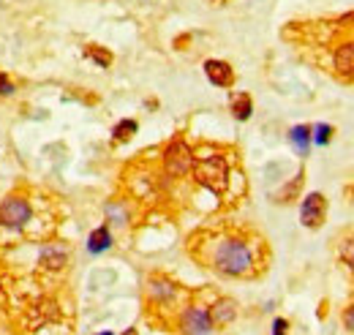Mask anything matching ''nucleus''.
<instances>
[{
    "label": "nucleus",
    "instance_id": "1",
    "mask_svg": "<svg viewBox=\"0 0 354 335\" xmlns=\"http://www.w3.org/2000/svg\"><path fill=\"white\" fill-rule=\"evenodd\" d=\"M188 253L221 278H257L267 267L265 237L234 226L199 229L188 240Z\"/></svg>",
    "mask_w": 354,
    "mask_h": 335
},
{
    "label": "nucleus",
    "instance_id": "2",
    "mask_svg": "<svg viewBox=\"0 0 354 335\" xmlns=\"http://www.w3.org/2000/svg\"><path fill=\"white\" fill-rule=\"evenodd\" d=\"M289 28L300 30L303 46L327 52V71L338 82H354V11L310 22H289Z\"/></svg>",
    "mask_w": 354,
    "mask_h": 335
},
{
    "label": "nucleus",
    "instance_id": "21",
    "mask_svg": "<svg viewBox=\"0 0 354 335\" xmlns=\"http://www.w3.org/2000/svg\"><path fill=\"white\" fill-rule=\"evenodd\" d=\"M14 90H17V87H14V82L8 80V74L0 71V96H14Z\"/></svg>",
    "mask_w": 354,
    "mask_h": 335
},
{
    "label": "nucleus",
    "instance_id": "17",
    "mask_svg": "<svg viewBox=\"0 0 354 335\" xmlns=\"http://www.w3.org/2000/svg\"><path fill=\"white\" fill-rule=\"evenodd\" d=\"M338 262L354 273V235H346L341 243H338Z\"/></svg>",
    "mask_w": 354,
    "mask_h": 335
},
{
    "label": "nucleus",
    "instance_id": "24",
    "mask_svg": "<svg viewBox=\"0 0 354 335\" xmlns=\"http://www.w3.org/2000/svg\"><path fill=\"white\" fill-rule=\"evenodd\" d=\"M98 335H115L112 330H104V333H98Z\"/></svg>",
    "mask_w": 354,
    "mask_h": 335
},
{
    "label": "nucleus",
    "instance_id": "6",
    "mask_svg": "<svg viewBox=\"0 0 354 335\" xmlns=\"http://www.w3.org/2000/svg\"><path fill=\"white\" fill-rule=\"evenodd\" d=\"M177 330L180 335H213V319L205 308L199 305H185L177 316Z\"/></svg>",
    "mask_w": 354,
    "mask_h": 335
},
{
    "label": "nucleus",
    "instance_id": "20",
    "mask_svg": "<svg viewBox=\"0 0 354 335\" xmlns=\"http://www.w3.org/2000/svg\"><path fill=\"white\" fill-rule=\"evenodd\" d=\"M333 131H335V128L330 126V123H319L316 128H310V142H316V145H330Z\"/></svg>",
    "mask_w": 354,
    "mask_h": 335
},
{
    "label": "nucleus",
    "instance_id": "5",
    "mask_svg": "<svg viewBox=\"0 0 354 335\" xmlns=\"http://www.w3.org/2000/svg\"><path fill=\"white\" fill-rule=\"evenodd\" d=\"M30 218H33V205L25 197L14 194V197H6L0 202V226L3 229L19 232V229H25L30 224Z\"/></svg>",
    "mask_w": 354,
    "mask_h": 335
},
{
    "label": "nucleus",
    "instance_id": "11",
    "mask_svg": "<svg viewBox=\"0 0 354 335\" xmlns=\"http://www.w3.org/2000/svg\"><path fill=\"white\" fill-rule=\"evenodd\" d=\"M39 264L49 270V273H60L66 264H68V248L60 246V243H52V246H44L41 248V256H39Z\"/></svg>",
    "mask_w": 354,
    "mask_h": 335
},
{
    "label": "nucleus",
    "instance_id": "13",
    "mask_svg": "<svg viewBox=\"0 0 354 335\" xmlns=\"http://www.w3.org/2000/svg\"><path fill=\"white\" fill-rule=\"evenodd\" d=\"M229 109H232V118H234V120L245 123V120H251V115H254V98H251L248 93H237V96L232 98Z\"/></svg>",
    "mask_w": 354,
    "mask_h": 335
},
{
    "label": "nucleus",
    "instance_id": "22",
    "mask_svg": "<svg viewBox=\"0 0 354 335\" xmlns=\"http://www.w3.org/2000/svg\"><path fill=\"white\" fill-rule=\"evenodd\" d=\"M344 325H346V330L354 335V302L344 311Z\"/></svg>",
    "mask_w": 354,
    "mask_h": 335
},
{
    "label": "nucleus",
    "instance_id": "14",
    "mask_svg": "<svg viewBox=\"0 0 354 335\" xmlns=\"http://www.w3.org/2000/svg\"><path fill=\"white\" fill-rule=\"evenodd\" d=\"M289 142H292L295 153L306 159L310 150V126H295L289 131Z\"/></svg>",
    "mask_w": 354,
    "mask_h": 335
},
{
    "label": "nucleus",
    "instance_id": "3",
    "mask_svg": "<svg viewBox=\"0 0 354 335\" xmlns=\"http://www.w3.org/2000/svg\"><path fill=\"white\" fill-rule=\"evenodd\" d=\"M191 174H194V180L202 188H207L216 197H223L226 188H229V161H226V156H221V153H210V156L194 159Z\"/></svg>",
    "mask_w": 354,
    "mask_h": 335
},
{
    "label": "nucleus",
    "instance_id": "10",
    "mask_svg": "<svg viewBox=\"0 0 354 335\" xmlns=\"http://www.w3.org/2000/svg\"><path fill=\"white\" fill-rule=\"evenodd\" d=\"M210 319H213V327H229L234 319H237V302L232 297H218L213 305H210Z\"/></svg>",
    "mask_w": 354,
    "mask_h": 335
},
{
    "label": "nucleus",
    "instance_id": "12",
    "mask_svg": "<svg viewBox=\"0 0 354 335\" xmlns=\"http://www.w3.org/2000/svg\"><path fill=\"white\" fill-rule=\"evenodd\" d=\"M109 248H112V232H109V226H106V224H101L98 229H93V232H90L88 251L98 256V253L109 251Z\"/></svg>",
    "mask_w": 354,
    "mask_h": 335
},
{
    "label": "nucleus",
    "instance_id": "9",
    "mask_svg": "<svg viewBox=\"0 0 354 335\" xmlns=\"http://www.w3.org/2000/svg\"><path fill=\"white\" fill-rule=\"evenodd\" d=\"M205 77L216 87H232L234 84V69L226 60L210 57V60H205Z\"/></svg>",
    "mask_w": 354,
    "mask_h": 335
},
{
    "label": "nucleus",
    "instance_id": "15",
    "mask_svg": "<svg viewBox=\"0 0 354 335\" xmlns=\"http://www.w3.org/2000/svg\"><path fill=\"white\" fill-rule=\"evenodd\" d=\"M85 55H88L98 69H109V66H112V60H115V57H112V52H109L106 46H98V44H88V46H85Z\"/></svg>",
    "mask_w": 354,
    "mask_h": 335
},
{
    "label": "nucleus",
    "instance_id": "19",
    "mask_svg": "<svg viewBox=\"0 0 354 335\" xmlns=\"http://www.w3.org/2000/svg\"><path fill=\"white\" fill-rule=\"evenodd\" d=\"M303 180H306V174L300 172V174H297V177H295V180H292V183H289V185H286V188L278 194V199H275V202H283V205H286V202H292V199L297 197V191H300Z\"/></svg>",
    "mask_w": 354,
    "mask_h": 335
},
{
    "label": "nucleus",
    "instance_id": "23",
    "mask_svg": "<svg viewBox=\"0 0 354 335\" xmlns=\"http://www.w3.org/2000/svg\"><path fill=\"white\" fill-rule=\"evenodd\" d=\"M286 330H289V322L286 319H275L272 322V335H286Z\"/></svg>",
    "mask_w": 354,
    "mask_h": 335
},
{
    "label": "nucleus",
    "instance_id": "7",
    "mask_svg": "<svg viewBox=\"0 0 354 335\" xmlns=\"http://www.w3.org/2000/svg\"><path fill=\"white\" fill-rule=\"evenodd\" d=\"M324 218H327V197L319 194V191H313V194H308L303 199V205H300V224L306 229H319L324 224Z\"/></svg>",
    "mask_w": 354,
    "mask_h": 335
},
{
    "label": "nucleus",
    "instance_id": "4",
    "mask_svg": "<svg viewBox=\"0 0 354 335\" xmlns=\"http://www.w3.org/2000/svg\"><path fill=\"white\" fill-rule=\"evenodd\" d=\"M194 147L183 139V136H175L167 147H164V174L167 177H185V174H191V167H194Z\"/></svg>",
    "mask_w": 354,
    "mask_h": 335
},
{
    "label": "nucleus",
    "instance_id": "8",
    "mask_svg": "<svg viewBox=\"0 0 354 335\" xmlns=\"http://www.w3.org/2000/svg\"><path fill=\"white\" fill-rule=\"evenodd\" d=\"M177 297V284L167 275H150L147 281V300L153 305H169Z\"/></svg>",
    "mask_w": 354,
    "mask_h": 335
},
{
    "label": "nucleus",
    "instance_id": "16",
    "mask_svg": "<svg viewBox=\"0 0 354 335\" xmlns=\"http://www.w3.org/2000/svg\"><path fill=\"white\" fill-rule=\"evenodd\" d=\"M106 221L109 224H118V226H126L129 224V208L120 202V199H112V202H106Z\"/></svg>",
    "mask_w": 354,
    "mask_h": 335
},
{
    "label": "nucleus",
    "instance_id": "26",
    "mask_svg": "<svg viewBox=\"0 0 354 335\" xmlns=\"http://www.w3.org/2000/svg\"><path fill=\"white\" fill-rule=\"evenodd\" d=\"M218 3H223V0H218Z\"/></svg>",
    "mask_w": 354,
    "mask_h": 335
},
{
    "label": "nucleus",
    "instance_id": "18",
    "mask_svg": "<svg viewBox=\"0 0 354 335\" xmlns=\"http://www.w3.org/2000/svg\"><path fill=\"white\" fill-rule=\"evenodd\" d=\"M136 131H139V123L126 118V120H120L118 126L112 128V139H115V142H129V139H133Z\"/></svg>",
    "mask_w": 354,
    "mask_h": 335
},
{
    "label": "nucleus",
    "instance_id": "25",
    "mask_svg": "<svg viewBox=\"0 0 354 335\" xmlns=\"http://www.w3.org/2000/svg\"><path fill=\"white\" fill-rule=\"evenodd\" d=\"M126 335H136V330H126Z\"/></svg>",
    "mask_w": 354,
    "mask_h": 335
}]
</instances>
